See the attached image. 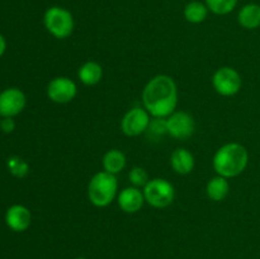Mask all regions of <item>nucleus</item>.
<instances>
[{"label": "nucleus", "instance_id": "nucleus-19", "mask_svg": "<svg viewBox=\"0 0 260 259\" xmlns=\"http://www.w3.org/2000/svg\"><path fill=\"white\" fill-rule=\"evenodd\" d=\"M208 10L216 15L230 14L238 5V0H206Z\"/></svg>", "mask_w": 260, "mask_h": 259}, {"label": "nucleus", "instance_id": "nucleus-23", "mask_svg": "<svg viewBox=\"0 0 260 259\" xmlns=\"http://www.w3.org/2000/svg\"><path fill=\"white\" fill-rule=\"evenodd\" d=\"M0 127H2V130L5 134H10V132L15 128V123L12 119V117H5V118L0 122Z\"/></svg>", "mask_w": 260, "mask_h": 259}, {"label": "nucleus", "instance_id": "nucleus-8", "mask_svg": "<svg viewBox=\"0 0 260 259\" xmlns=\"http://www.w3.org/2000/svg\"><path fill=\"white\" fill-rule=\"evenodd\" d=\"M168 134L177 140H187L194 134L196 122L189 113L175 111L167 118Z\"/></svg>", "mask_w": 260, "mask_h": 259}, {"label": "nucleus", "instance_id": "nucleus-24", "mask_svg": "<svg viewBox=\"0 0 260 259\" xmlns=\"http://www.w3.org/2000/svg\"><path fill=\"white\" fill-rule=\"evenodd\" d=\"M5 48H7V42H5V38L0 35V57L5 52Z\"/></svg>", "mask_w": 260, "mask_h": 259}, {"label": "nucleus", "instance_id": "nucleus-10", "mask_svg": "<svg viewBox=\"0 0 260 259\" xmlns=\"http://www.w3.org/2000/svg\"><path fill=\"white\" fill-rule=\"evenodd\" d=\"M25 107V95L17 88L5 89L0 93V114L13 117L19 114Z\"/></svg>", "mask_w": 260, "mask_h": 259}, {"label": "nucleus", "instance_id": "nucleus-5", "mask_svg": "<svg viewBox=\"0 0 260 259\" xmlns=\"http://www.w3.org/2000/svg\"><path fill=\"white\" fill-rule=\"evenodd\" d=\"M175 190L172 183L164 178H154L144 187L145 201L155 208H165L174 201Z\"/></svg>", "mask_w": 260, "mask_h": 259}, {"label": "nucleus", "instance_id": "nucleus-25", "mask_svg": "<svg viewBox=\"0 0 260 259\" xmlns=\"http://www.w3.org/2000/svg\"><path fill=\"white\" fill-rule=\"evenodd\" d=\"M75 259H86L85 256H78V258H75Z\"/></svg>", "mask_w": 260, "mask_h": 259}, {"label": "nucleus", "instance_id": "nucleus-20", "mask_svg": "<svg viewBox=\"0 0 260 259\" xmlns=\"http://www.w3.org/2000/svg\"><path fill=\"white\" fill-rule=\"evenodd\" d=\"M128 179L134 187H145L149 183V174L141 167H134L128 173Z\"/></svg>", "mask_w": 260, "mask_h": 259}, {"label": "nucleus", "instance_id": "nucleus-26", "mask_svg": "<svg viewBox=\"0 0 260 259\" xmlns=\"http://www.w3.org/2000/svg\"><path fill=\"white\" fill-rule=\"evenodd\" d=\"M0 122H2V121H0Z\"/></svg>", "mask_w": 260, "mask_h": 259}, {"label": "nucleus", "instance_id": "nucleus-4", "mask_svg": "<svg viewBox=\"0 0 260 259\" xmlns=\"http://www.w3.org/2000/svg\"><path fill=\"white\" fill-rule=\"evenodd\" d=\"M43 23L50 35L58 40H65L70 37L75 27L74 17L70 10L62 7L48 8L43 15Z\"/></svg>", "mask_w": 260, "mask_h": 259}, {"label": "nucleus", "instance_id": "nucleus-17", "mask_svg": "<svg viewBox=\"0 0 260 259\" xmlns=\"http://www.w3.org/2000/svg\"><path fill=\"white\" fill-rule=\"evenodd\" d=\"M126 163H127L126 155H124L121 150H117V149L108 150L103 156L104 170L114 175L124 169Z\"/></svg>", "mask_w": 260, "mask_h": 259}, {"label": "nucleus", "instance_id": "nucleus-22", "mask_svg": "<svg viewBox=\"0 0 260 259\" xmlns=\"http://www.w3.org/2000/svg\"><path fill=\"white\" fill-rule=\"evenodd\" d=\"M147 134L149 136L154 137V139H159L160 136H164L168 134V127H167V119L164 118H154L151 119L147 128Z\"/></svg>", "mask_w": 260, "mask_h": 259}, {"label": "nucleus", "instance_id": "nucleus-6", "mask_svg": "<svg viewBox=\"0 0 260 259\" xmlns=\"http://www.w3.org/2000/svg\"><path fill=\"white\" fill-rule=\"evenodd\" d=\"M212 85L220 95L233 96L240 91L243 80L240 74L235 69L230 66H222L213 74Z\"/></svg>", "mask_w": 260, "mask_h": 259}, {"label": "nucleus", "instance_id": "nucleus-7", "mask_svg": "<svg viewBox=\"0 0 260 259\" xmlns=\"http://www.w3.org/2000/svg\"><path fill=\"white\" fill-rule=\"evenodd\" d=\"M151 122L150 113L145 108L136 107L127 112L121 121V128L126 136L134 137L144 134L149 128Z\"/></svg>", "mask_w": 260, "mask_h": 259}, {"label": "nucleus", "instance_id": "nucleus-16", "mask_svg": "<svg viewBox=\"0 0 260 259\" xmlns=\"http://www.w3.org/2000/svg\"><path fill=\"white\" fill-rule=\"evenodd\" d=\"M207 196L210 200L215 202H221L228 197L230 192V183L228 182V178H223L221 175L211 178L210 182L207 183Z\"/></svg>", "mask_w": 260, "mask_h": 259}, {"label": "nucleus", "instance_id": "nucleus-9", "mask_svg": "<svg viewBox=\"0 0 260 259\" xmlns=\"http://www.w3.org/2000/svg\"><path fill=\"white\" fill-rule=\"evenodd\" d=\"M76 94H78V86L66 76L53 78L47 85V96L55 103H69L75 98Z\"/></svg>", "mask_w": 260, "mask_h": 259}, {"label": "nucleus", "instance_id": "nucleus-15", "mask_svg": "<svg viewBox=\"0 0 260 259\" xmlns=\"http://www.w3.org/2000/svg\"><path fill=\"white\" fill-rule=\"evenodd\" d=\"M78 76L84 85H95L102 80L103 76V69L95 61H88L83 63L78 71Z\"/></svg>", "mask_w": 260, "mask_h": 259}, {"label": "nucleus", "instance_id": "nucleus-1", "mask_svg": "<svg viewBox=\"0 0 260 259\" xmlns=\"http://www.w3.org/2000/svg\"><path fill=\"white\" fill-rule=\"evenodd\" d=\"M142 103L154 118H165L174 113L178 104V88L173 78L156 75L150 79L142 91Z\"/></svg>", "mask_w": 260, "mask_h": 259}, {"label": "nucleus", "instance_id": "nucleus-2", "mask_svg": "<svg viewBox=\"0 0 260 259\" xmlns=\"http://www.w3.org/2000/svg\"><path fill=\"white\" fill-rule=\"evenodd\" d=\"M249 154L245 146L238 142L222 145L213 155V169L223 178H234L240 175L246 169Z\"/></svg>", "mask_w": 260, "mask_h": 259}, {"label": "nucleus", "instance_id": "nucleus-14", "mask_svg": "<svg viewBox=\"0 0 260 259\" xmlns=\"http://www.w3.org/2000/svg\"><path fill=\"white\" fill-rule=\"evenodd\" d=\"M238 22L245 29H256L260 27V5L255 3L245 4L238 14Z\"/></svg>", "mask_w": 260, "mask_h": 259}, {"label": "nucleus", "instance_id": "nucleus-3", "mask_svg": "<svg viewBox=\"0 0 260 259\" xmlns=\"http://www.w3.org/2000/svg\"><path fill=\"white\" fill-rule=\"evenodd\" d=\"M118 189V182L114 174L99 172L91 177L88 184L89 201L96 207H107L113 202Z\"/></svg>", "mask_w": 260, "mask_h": 259}, {"label": "nucleus", "instance_id": "nucleus-18", "mask_svg": "<svg viewBox=\"0 0 260 259\" xmlns=\"http://www.w3.org/2000/svg\"><path fill=\"white\" fill-rule=\"evenodd\" d=\"M208 12L210 10H208L206 3L194 0V2H189L185 5L183 13H184V18L187 22L192 23V24H198L207 18Z\"/></svg>", "mask_w": 260, "mask_h": 259}, {"label": "nucleus", "instance_id": "nucleus-21", "mask_svg": "<svg viewBox=\"0 0 260 259\" xmlns=\"http://www.w3.org/2000/svg\"><path fill=\"white\" fill-rule=\"evenodd\" d=\"M8 168H9L10 173L18 178L25 177L29 172V167L27 163L18 156H13L8 160Z\"/></svg>", "mask_w": 260, "mask_h": 259}, {"label": "nucleus", "instance_id": "nucleus-13", "mask_svg": "<svg viewBox=\"0 0 260 259\" xmlns=\"http://www.w3.org/2000/svg\"><path fill=\"white\" fill-rule=\"evenodd\" d=\"M170 165L177 174H189L194 168V156L185 147H178L172 152Z\"/></svg>", "mask_w": 260, "mask_h": 259}, {"label": "nucleus", "instance_id": "nucleus-11", "mask_svg": "<svg viewBox=\"0 0 260 259\" xmlns=\"http://www.w3.org/2000/svg\"><path fill=\"white\" fill-rule=\"evenodd\" d=\"M118 206L121 210L126 213H136L142 208L144 203L146 202L144 197V192L137 187H127L121 190L117 197Z\"/></svg>", "mask_w": 260, "mask_h": 259}, {"label": "nucleus", "instance_id": "nucleus-12", "mask_svg": "<svg viewBox=\"0 0 260 259\" xmlns=\"http://www.w3.org/2000/svg\"><path fill=\"white\" fill-rule=\"evenodd\" d=\"M7 225L15 233H22L27 230L32 221V215L27 207L22 205H14L8 208L5 215Z\"/></svg>", "mask_w": 260, "mask_h": 259}]
</instances>
